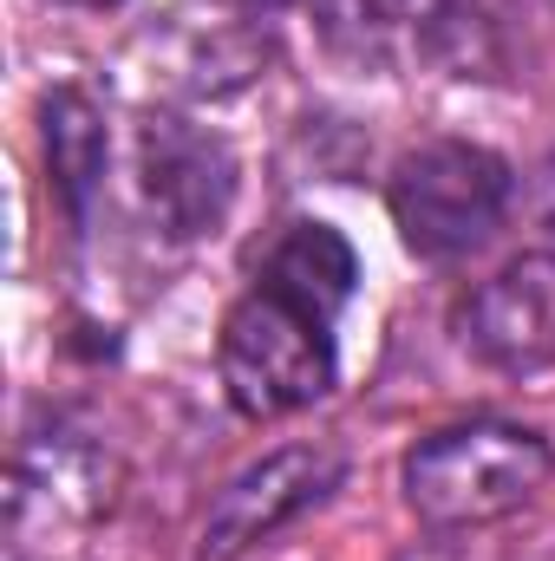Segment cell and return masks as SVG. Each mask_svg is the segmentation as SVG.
<instances>
[{"label": "cell", "instance_id": "6", "mask_svg": "<svg viewBox=\"0 0 555 561\" xmlns=\"http://www.w3.org/2000/svg\"><path fill=\"white\" fill-rule=\"evenodd\" d=\"M457 340L497 373H543L555 359V255H517L471 287L457 307Z\"/></svg>", "mask_w": 555, "mask_h": 561}, {"label": "cell", "instance_id": "3", "mask_svg": "<svg viewBox=\"0 0 555 561\" xmlns=\"http://www.w3.org/2000/svg\"><path fill=\"white\" fill-rule=\"evenodd\" d=\"M386 203H393V222L412 255L451 262L497 236V222L510 209V163L464 138L418 144L412 157H399Z\"/></svg>", "mask_w": 555, "mask_h": 561}, {"label": "cell", "instance_id": "2", "mask_svg": "<svg viewBox=\"0 0 555 561\" xmlns=\"http://www.w3.org/2000/svg\"><path fill=\"white\" fill-rule=\"evenodd\" d=\"M216 366H223V392L242 419H281L301 412L314 399L333 392V320L287 300L281 287L256 280L216 340Z\"/></svg>", "mask_w": 555, "mask_h": 561}, {"label": "cell", "instance_id": "9", "mask_svg": "<svg viewBox=\"0 0 555 561\" xmlns=\"http://www.w3.org/2000/svg\"><path fill=\"white\" fill-rule=\"evenodd\" d=\"M256 280H269L287 300H301V307H314V313L333 320V313L353 300L360 262H353V249H347L340 229H327V222H287L281 242L262 255Z\"/></svg>", "mask_w": 555, "mask_h": 561}, {"label": "cell", "instance_id": "7", "mask_svg": "<svg viewBox=\"0 0 555 561\" xmlns=\"http://www.w3.org/2000/svg\"><path fill=\"white\" fill-rule=\"evenodd\" d=\"M112 457H99L86 437L72 431H26L20 450H13V536H33V529H66V523H92L112 510Z\"/></svg>", "mask_w": 555, "mask_h": 561}, {"label": "cell", "instance_id": "8", "mask_svg": "<svg viewBox=\"0 0 555 561\" xmlns=\"http://www.w3.org/2000/svg\"><path fill=\"white\" fill-rule=\"evenodd\" d=\"M333 39L360 46V59H424L464 39L451 0H333Z\"/></svg>", "mask_w": 555, "mask_h": 561}, {"label": "cell", "instance_id": "11", "mask_svg": "<svg viewBox=\"0 0 555 561\" xmlns=\"http://www.w3.org/2000/svg\"><path fill=\"white\" fill-rule=\"evenodd\" d=\"M399 561H457V549L451 542H418L412 556H399Z\"/></svg>", "mask_w": 555, "mask_h": 561}, {"label": "cell", "instance_id": "13", "mask_svg": "<svg viewBox=\"0 0 555 561\" xmlns=\"http://www.w3.org/2000/svg\"><path fill=\"white\" fill-rule=\"evenodd\" d=\"M79 7H112V0H79Z\"/></svg>", "mask_w": 555, "mask_h": 561}, {"label": "cell", "instance_id": "5", "mask_svg": "<svg viewBox=\"0 0 555 561\" xmlns=\"http://www.w3.org/2000/svg\"><path fill=\"white\" fill-rule=\"evenodd\" d=\"M138 190L144 209L163 222V236H209L229 216L236 163L216 138H203L183 118H150L138 131Z\"/></svg>", "mask_w": 555, "mask_h": 561}, {"label": "cell", "instance_id": "1", "mask_svg": "<svg viewBox=\"0 0 555 561\" xmlns=\"http://www.w3.org/2000/svg\"><path fill=\"white\" fill-rule=\"evenodd\" d=\"M555 470V450L523 424H451L406 457V503L424 529H484L523 510Z\"/></svg>", "mask_w": 555, "mask_h": 561}, {"label": "cell", "instance_id": "12", "mask_svg": "<svg viewBox=\"0 0 555 561\" xmlns=\"http://www.w3.org/2000/svg\"><path fill=\"white\" fill-rule=\"evenodd\" d=\"M249 7H294V0H249Z\"/></svg>", "mask_w": 555, "mask_h": 561}, {"label": "cell", "instance_id": "4", "mask_svg": "<svg viewBox=\"0 0 555 561\" xmlns=\"http://www.w3.org/2000/svg\"><path fill=\"white\" fill-rule=\"evenodd\" d=\"M340 477H347V457L333 444H281V450H269L262 463L229 477L223 496L209 503L203 536H196V561H242L269 536H281L294 516H307L320 496H333Z\"/></svg>", "mask_w": 555, "mask_h": 561}, {"label": "cell", "instance_id": "10", "mask_svg": "<svg viewBox=\"0 0 555 561\" xmlns=\"http://www.w3.org/2000/svg\"><path fill=\"white\" fill-rule=\"evenodd\" d=\"M46 163H53V190L66 196L72 216L92 209V190L105 176V125L79 92H53L46 99Z\"/></svg>", "mask_w": 555, "mask_h": 561}]
</instances>
